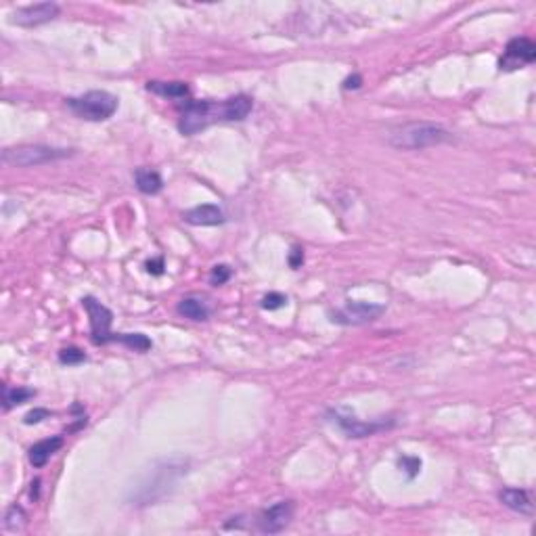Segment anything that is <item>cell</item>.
<instances>
[{"instance_id":"1","label":"cell","mask_w":536,"mask_h":536,"mask_svg":"<svg viewBox=\"0 0 536 536\" xmlns=\"http://www.w3.org/2000/svg\"><path fill=\"white\" fill-rule=\"evenodd\" d=\"M187 471V461L183 459H166L155 463L154 467L145 473L141 480L132 500L134 505H149L157 498H161L174 484L176 480Z\"/></svg>"},{"instance_id":"2","label":"cell","mask_w":536,"mask_h":536,"mask_svg":"<svg viewBox=\"0 0 536 536\" xmlns=\"http://www.w3.org/2000/svg\"><path fill=\"white\" fill-rule=\"evenodd\" d=\"M453 134L438 124H407L390 134V143L398 149H425L449 143Z\"/></svg>"},{"instance_id":"3","label":"cell","mask_w":536,"mask_h":536,"mask_svg":"<svg viewBox=\"0 0 536 536\" xmlns=\"http://www.w3.org/2000/svg\"><path fill=\"white\" fill-rule=\"evenodd\" d=\"M214 122H227L225 101H189L181 115L178 130L187 136H193Z\"/></svg>"},{"instance_id":"4","label":"cell","mask_w":536,"mask_h":536,"mask_svg":"<svg viewBox=\"0 0 536 536\" xmlns=\"http://www.w3.org/2000/svg\"><path fill=\"white\" fill-rule=\"evenodd\" d=\"M68 107L82 119L105 122L117 112V97L107 90H90L80 97H70Z\"/></svg>"},{"instance_id":"5","label":"cell","mask_w":536,"mask_h":536,"mask_svg":"<svg viewBox=\"0 0 536 536\" xmlns=\"http://www.w3.org/2000/svg\"><path fill=\"white\" fill-rule=\"evenodd\" d=\"M74 154L72 149H59V147H46V145H21V147H11L2 151V159L13 166H42L48 161H57L63 157H70Z\"/></svg>"},{"instance_id":"6","label":"cell","mask_w":536,"mask_h":536,"mask_svg":"<svg viewBox=\"0 0 536 536\" xmlns=\"http://www.w3.org/2000/svg\"><path fill=\"white\" fill-rule=\"evenodd\" d=\"M82 306L86 308L88 318H90V338L95 344H107L114 340L112 333V321H114V312L107 306H103L101 302H97L95 298H84Z\"/></svg>"},{"instance_id":"7","label":"cell","mask_w":536,"mask_h":536,"mask_svg":"<svg viewBox=\"0 0 536 536\" xmlns=\"http://www.w3.org/2000/svg\"><path fill=\"white\" fill-rule=\"evenodd\" d=\"M536 59V44L530 38H513L505 46L503 57L498 59V68L505 72L520 70L524 65H530Z\"/></svg>"},{"instance_id":"8","label":"cell","mask_w":536,"mask_h":536,"mask_svg":"<svg viewBox=\"0 0 536 536\" xmlns=\"http://www.w3.org/2000/svg\"><path fill=\"white\" fill-rule=\"evenodd\" d=\"M385 306L383 304H371V302H348L344 308L336 310L331 314V321L338 325H365L375 318H380Z\"/></svg>"},{"instance_id":"9","label":"cell","mask_w":536,"mask_h":536,"mask_svg":"<svg viewBox=\"0 0 536 536\" xmlns=\"http://www.w3.org/2000/svg\"><path fill=\"white\" fill-rule=\"evenodd\" d=\"M291 518H294V503L291 500H281V503H274L272 507L264 509L258 515L256 526L264 535H277V532H281V530H285L289 526Z\"/></svg>"},{"instance_id":"10","label":"cell","mask_w":536,"mask_h":536,"mask_svg":"<svg viewBox=\"0 0 536 536\" xmlns=\"http://www.w3.org/2000/svg\"><path fill=\"white\" fill-rule=\"evenodd\" d=\"M59 15V4L57 2H38L30 6H21L13 13L11 23L23 26V28H36L42 23L53 21Z\"/></svg>"},{"instance_id":"11","label":"cell","mask_w":536,"mask_h":536,"mask_svg":"<svg viewBox=\"0 0 536 536\" xmlns=\"http://www.w3.org/2000/svg\"><path fill=\"white\" fill-rule=\"evenodd\" d=\"M185 223H189L193 227H218L225 225V212L218 205L205 203V205H197L189 212H185Z\"/></svg>"},{"instance_id":"12","label":"cell","mask_w":536,"mask_h":536,"mask_svg":"<svg viewBox=\"0 0 536 536\" xmlns=\"http://www.w3.org/2000/svg\"><path fill=\"white\" fill-rule=\"evenodd\" d=\"M498 498L505 507H509L511 511H518L522 515H532V511H535L532 498L522 488H503L498 493Z\"/></svg>"},{"instance_id":"13","label":"cell","mask_w":536,"mask_h":536,"mask_svg":"<svg viewBox=\"0 0 536 536\" xmlns=\"http://www.w3.org/2000/svg\"><path fill=\"white\" fill-rule=\"evenodd\" d=\"M336 423L344 429L345 434L350 438H367V436H373L375 432H380L385 427L383 422H373V423H365L354 419V417H345V415H340L336 413Z\"/></svg>"},{"instance_id":"14","label":"cell","mask_w":536,"mask_h":536,"mask_svg":"<svg viewBox=\"0 0 536 536\" xmlns=\"http://www.w3.org/2000/svg\"><path fill=\"white\" fill-rule=\"evenodd\" d=\"M63 446V436H53V438H46V440H40L36 442L32 449H30V463L34 467H44L48 459Z\"/></svg>"},{"instance_id":"15","label":"cell","mask_w":536,"mask_h":536,"mask_svg":"<svg viewBox=\"0 0 536 536\" xmlns=\"http://www.w3.org/2000/svg\"><path fill=\"white\" fill-rule=\"evenodd\" d=\"M252 107H254V101L247 95H235V97L225 99L227 122H241V119H245L250 115V112H252Z\"/></svg>"},{"instance_id":"16","label":"cell","mask_w":536,"mask_h":536,"mask_svg":"<svg viewBox=\"0 0 536 536\" xmlns=\"http://www.w3.org/2000/svg\"><path fill=\"white\" fill-rule=\"evenodd\" d=\"M147 90L159 95V97H166V99H185L189 95V84L187 82H157L154 80L147 84Z\"/></svg>"},{"instance_id":"17","label":"cell","mask_w":536,"mask_h":536,"mask_svg":"<svg viewBox=\"0 0 536 536\" xmlns=\"http://www.w3.org/2000/svg\"><path fill=\"white\" fill-rule=\"evenodd\" d=\"M178 314L191 321H208L210 318V308L201 298H183L178 302Z\"/></svg>"},{"instance_id":"18","label":"cell","mask_w":536,"mask_h":536,"mask_svg":"<svg viewBox=\"0 0 536 536\" xmlns=\"http://www.w3.org/2000/svg\"><path fill=\"white\" fill-rule=\"evenodd\" d=\"M134 181H136V189L145 195H157L164 189V181L155 170H145V168L136 170Z\"/></svg>"},{"instance_id":"19","label":"cell","mask_w":536,"mask_h":536,"mask_svg":"<svg viewBox=\"0 0 536 536\" xmlns=\"http://www.w3.org/2000/svg\"><path fill=\"white\" fill-rule=\"evenodd\" d=\"M34 396H36V390H32V387H21V385L9 387V385H4V387H2L4 411H11L13 407H19V404H23V402L32 400Z\"/></svg>"},{"instance_id":"20","label":"cell","mask_w":536,"mask_h":536,"mask_svg":"<svg viewBox=\"0 0 536 536\" xmlns=\"http://www.w3.org/2000/svg\"><path fill=\"white\" fill-rule=\"evenodd\" d=\"M112 342H119V344L128 345V348H132V350H136V352H147V350H151V340L147 338V336H143V333H114V340Z\"/></svg>"},{"instance_id":"21","label":"cell","mask_w":536,"mask_h":536,"mask_svg":"<svg viewBox=\"0 0 536 536\" xmlns=\"http://www.w3.org/2000/svg\"><path fill=\"white\" fill-rule=\"evenodd\" d=\"M59 360L63 365H80V363L86 360V354L80 348H76V345H70V348H63L59 352Z\"/></svg>"},{"instance_id":"22","label":"cell","mask_w":536,"mask_h":536,"mask_svg":"<svg viewBox=\"0 0 536 536\" xmlns=\"http://www.w3.org/2000/svg\"><path fill=\"white\" fill-rule=\"evenodd\" d=\"M230 274H232L230 267H227V264H218V267L212 268V272H210V283H212L214 287L225 285L230 279Z\"/></svg>"},{"instance_id":"23","label":"cell","mask_w":536,"mask_h":536,"mask_svg":"<svg viewBox=\"0 0 536 536\" xmlns=\"http://www.w3.org/2000/svg\"><path fill=\"white\" fill-rule=\"evenodd\" d=\"M21 520H26L23 509H21V507H17V505H13V507L9 509L6 518H4V526H6L9 530H15V528H19Z\"/></svg>"},{"instance_id":"24","label":"cell","mask_w":536,"mask_h":536,"mask_svg":"<svg viewBox=\"0 0 536 536\" xmlns=\"http://www.w3.org/2000/svg\"><path fill=\"white\" fill-rule=\"evenodd\" d=\"M287 304V298L283 294H277V291H270L268 296L262 298V308L264 310H277V308H283Z\"/></svg>"},{"instance_id":"25","label":"cell","mask_w":536,"mask_h":536,"mask_svg":"<svg viewBox=\"0 0 536 536\" xmlns=\"http://www.w3.org/2000/svg\"><path fill=\"white\" fill-rule=\"evenodd\" d=\"M398 463L409 473V478H415L419 473V469H422V461L417 459V457H404V459H400Z\"/></svg>"},{"instance_id":"26","label":"cell","mask_w":536,"mask_h":536,"mask_svg":"<svg viewBox=\"0 0 536 536\" xmlns=\"http://www.w3.org/2000/svg\"><path fill=\"white\" fill-rule=\"evenodd\" d=\"M50 417V411H46V409H34V411H30L28 415H26V425H34V423H40L42 419H48Z\"/></svg>"},{"instance_id":"27","label":"cell","mask_w":536,"mask_h":536,"mask_svg":"<svg viewBox=\"0 0 536 536\" xmlns=\"http://www.w3.org/2000/svg\"><path fill=\"white\" fill-rule=\"evenodd\" d=\"M304 262V252L300 247H294L291 254H289V267L291 268H300Z\"/></svg>"},{"instance_id":"28","label":"cell","mask_w":536,"mask_h":536,"mask_svg":"<svg viewBox=\"0 0 536 536\" xmlns=\"http://www.w3.org/2000/svg\"><path fill=\"white\" fill-rule=\"evenodd\" d=\"M147 270H149L151 274H161V272H164V260H161V258L149 260V262H147Z\"/></svg>"},{"instance_id":"29","label":"cell","mask_w":536,"mask_h":536,"mask_svg":"<svg viewBox=\"0 0 536 536\" xmlns=\"http://www.w3.org/2000/svg\"><path fill=\"white\" fill-rule=\"evenodd\" d=\"M360 76L358 74H354V76L345 77L344 80V90H350V88H360Z\"/></svg>"}]
</instances>
